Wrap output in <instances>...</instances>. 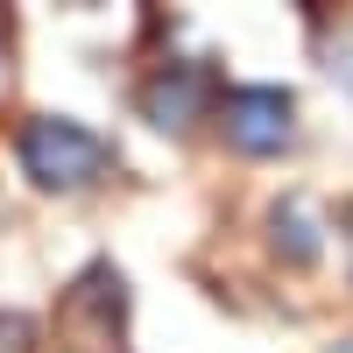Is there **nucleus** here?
Here are the masks:
<instances>
[{
    "label": "nucleus",
    "mask_w": 353,
    "mask_h": 353,
    "mask_svg": "<svg viewBox=\"0 0 353 353\" xmlns=\"http://www.w3.org/2000/svg\"><path fill=\"white\" fill-rule=\"evenodd\" d=\"M21 170L43 191H92L113 176V141L71 121V113H36L21 128Z\"/></svg>",
    "instance_id": "1"
},
{
    "label": "nucleus",
    "mask_w": 353,
    "mask_h": 353,
    "mask_svg": "<svg viewBox=\"0 0 353 353\" xmlns=\"http://www.w3.org/2000/svg\"><path fill=\"white\" fill-rule=\"evenodd\" d=\"M219 128H226V141L241 156H276L297 134V99L283 85H233L219 99Z\"/></svg>",
    "instance_id": "2"
},
{
    "label": "nucleus",
    "mask_w": 353,
    "mask_h": 353,
    "mask_svg": "<svg viewBox=\"0 0 353 353\" xmlns=\"http://www.w3.org/2000/svg\"><path fill=\"white\" fill-rule=\"evenodd\" d=\"M121 311H128V290L113 269H85L71 283V297H64V339L71 353H99L121 339Z\"/></svg>",
    "instance_id": "3"
},
{
    "label": "nucleus",
    "mask_w": 353,
    "mask_h": 353,
    "mask_svg": "<svg viewBox=\"0 0 353 353\" xmlns=\"http://www.w3.org/2000/svg\"><path fill=\"white\" fill-rule=\"evenodd\" d=\"M212 106V78H205L198 64H163L149 85H141V113L163 128V134H184L198 128V113Z\"/></svg>",
    "instance_id": "4"
},
{
    "label": "nucleus",
    "mask_w": 353,
    "mask_h": 353,
    "mask_svg": "<svg viewBox=\"0 0 353 353\" xmlns=\"http://www.w3.org/2000/svg\"><path fill=\"white\" fill-rule=\"evenodd\" d=\"M318 233H325V226H318L311 198H290V205H276V248H283L290 261H318V248H325Z\"/></svg>",
    "instance_id": "5"
},
{
    "label": "nucleus",
    "mask_w": 353,
    "mask_h": 353,
    "mask_svg": "<svg viewBox=\"0 0 353 353\" xmlns=\"http://www.w3.org/2000/svg\"><path fill=\"white\" fill-rule=\"evenodd\" d=\"M332 353H353V339H339V346H332Z\"/></svg>",
    "instance_id": "6"
},
{
    "label": "nucleus",
    "mask_w": 353,
    "mask_h": 353,
    "mask_svg": "<svg viewBox=\"0 0 353 353\" xmlns=\"http://www.w3.org/2000/svg\"><path fill=\"white\" fill-rule=\"evenodd\" d=\"M346 85H353V57H346Z\"/></svg>",
    "instance_id": "7"
}]
</instances>
